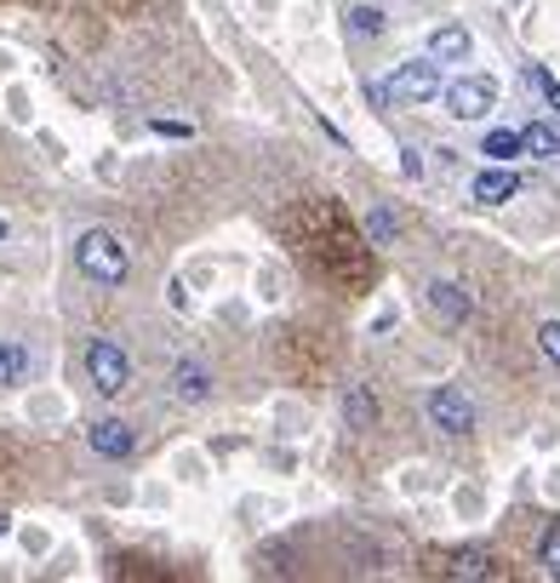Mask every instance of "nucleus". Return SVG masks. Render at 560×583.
Returning a JSON list of instances; mask_svg holds the SVG:
<instances>
[{
  "label": "nucleus",
  "instance_id": "15",
  "mask_svg": "<svg viewBox=\"0 0 560 583\" xmlns=\"http://www.w3.org/2000/svg\"><path fill=\"white\" fill-rule=\"evenodd\" d=\"M452 572H457V578H492L498 561H492L487 549H464V555H452Z\"/></svg>",
  "mask_w": 560,
  "mask_h": 583
},
{
  "label": "nucleus",
  "instance_id": "7",
  "mask_svg": "<svg viewBox=\"0 0 560 583\" xmlns=\"http://www.w3.org/2000/svg\"><path fill=\"white\" fill-rule=\"evenodd\" d=\"M212 366H200V361H177L172 366V395L184 400V407H207L212 400Z\"/></svg>",
  "mask_w": 560,
  "mask_h": 583
},
{
  "label": "nucleus",
  "instance_id": "11",
  "mask_svg": "<svg viewBox=\"0 0 560 583\" xmlns=\"http://www.w3.org/2000/svg\"><path fill=\"white\" fill-rule=\"evenodd\" d=\"M515 189H521V177H515V172H503V166H492V172H480V177H475V200H480V207H498V200H509Z\"/></svg>",
  "mask_w": 560,
  "mask_h": 583
},
{
  "label": "nucleus",
  "instance_id": "4",
  "mask_svg": "<svg viewBox=\"0 0 560 583\" xmlns=\"http://www.w3.org/2000/svg\"><path fill=\"white\" fill-rule=\"evenodd\" d=\"M384 86H389V97H400V104H429V97L441 92V63H435V58L400 63Z\"/></svg>",
  "mask_w": 560,
  "mask_h": 583
},
{
  "label": "nucleus",
  "instance_id": "12",
  "mask_svg": "<svg viewBox=\"0 0 560 583\" xmlns=\"http://www.w3.org/2000/svg\"><path fill=\"white\" fill-rule=\"evenodd\" d=\"M343 30H349V40H377V35L389 30V12L384 7H354L343 18Z\"/></svg>",
  "mask_w": 560,
  "mask_h": 583
},
{
  "label": "nucleus",
  "instance_id": "10",
  "mask_svg": "<svg viewBox=\"0 0 560 583\" xmlns=\"http://www.w3.org/2000/svg\"><path fill=\"white\" fill-rule=\"evenodd\" d=\"M469 53H475V35L464 23H446V30H435V40H429V58L435 63H464Z\"/></svg>",
  "mask_w": 560,
  "mask_h": 583
},
{
  "label": "nucleus",
  "instance_id": "13",
  "mask_svg": "<svg viewBox=\"0 0 560 583\" xmlns=\"http://www.w3.org/2000/svg\"><path fill=\"white\" fill-rule=\"evenodd\" d=\"M30 377V349H23L18 338H0V389H12Z\"/></svg>",
  "mask_w": 560,
  "mask_h": 583
},
{
  "label": "nucleus",
  "instance_id": "18",
  "mask_svg": "<svg viewBox=\"0 0 560 583\" xmlns=\"http://www.w3.org/2000/svg\"><path fill=\"white\" fill-rule=\"evenodd\" d=\"M538 555H544V572L549 578H560V521L544 532V544H538Z\"/></svg>",
  "mask_w": 560,
  "mask_h": 583
},
{
  "label": "nucleus",
  "instance_id": "16",
  "mask_svg": "<svg viewBox=\"0 0 560 583\" xmlns=\"http://www.w3.org/2000/svg\"><path fill=\"white\" fill-rule=\"evenodd\" d=\"M480 155H492V161H515V155H521V132L498 126V132H487V143H480Z\"/></svg>",
  "mask_w": 560,
  "mask_h": 583
},
{
  "label": "nucleus",
  "instance_id": "5",
  "mask_svg": "<svg viewBox=\"0 0 560 583\" xmlns=\"http://www.w3.org/2000/svg\"><path fill=\"white\" fill-rule=\"evenodd\" d=\"M498 104V81H487V74H464L457 86H446V109L457 120H480Z\"/></svg>",
  "mask_w": 560,
  "mask_h": 583
},
{
  "label": "nucleus",
  "instance_id": "9",
  "mask_svg": "<svg viewBox=\"0 0 560 583\" xmlns=\"http://www.w3.org/2000/svg\"><path fill=\"white\" fill-rule=\"evenodd\" d=\"M343 423L354 429V435L377 429V395H372L366 384H349V389H343Z\"/></svg>",
  "mask_w": 560,
  "mask_h": 583
},
{
  "label": "nucleus",
  "instance_id": "22",
  "mask_svg": "<svg viewBox=\"0 0 560 583\" xmlns=\"http://www.w3.org/2000/svg\"><path fill=\"white\" fill-rule=\"evenodd\" d=\"M7 235H12V230H7V218H0V241H7Z\"/></svg>",
  "mask_w": 560,
  "mask_h": 583
},
{
  "label": "nucleus",
  "instance_id": "6",
  "mask_svg": "<svg viewBox=\"0 0 560 583\" xmlns=\"http://www.w3.org/2000/svg\"><path fill=\"white\" fill-rule=\"evenodd\" d=\"M86 446L97 452V458L120 464V458H132V452H138V435H132V423H120V418H97L86 429Z\"/></svg>",
  "mask_w": 560,
  "mask_h": 583
},
{
  "label": "nucleus",
  "instance_id": "2",
  "mask_svg": "<svg viewBox=\"0 0 560 583\" xmlns=\"http://www.w3.org/2000/svg\"><path fill=\"white\" fill-rule=\"evenodd\" d=\"M86 377L104 400H115V395H126V384H132V361H126V349L115 338H92L86 343Z\"/></svg>",
  "mask_w": 560,
  "mask_h": 583
},
{
  "label": "nucleus",
  "instance_id": "23",
  "mask_svg": "<svg viewBox=\"0 0 560 583\" xmlns=\"http://www.w3.org/2000/svg\"><path fill=\"white\" fill-rule=\"evenodd\" d=\"M0 532H7V515H0Z\"/></svg>",
  "mask_w": 560,
  "mask_h": 583
},
{
  "label": "nucleus",
  "instance_id": "19",
  "mask_svg": "<svg viewBox=\"0 0 560 583\" xmlns=\"http://www.w3.org/2000/svg\"><path fill=\"white\" fill-rule=\"evenodd\" d=\"M538 349H544L549 366H560V320H544V326H538Z\"/></svg>",
  "mask_w": 560,
  "mask_h": 583
},
{
  "label": "nucleus",
  "instance_id": "21",
  "mask_svg": "<svg viewBox=\"0 0 560 583\" xmlns=\"http://www.w3.org/2000/svg\"><path fill=\"white\" fill-rule=\"evenodd\" d=\"M366 97H372L377 109H384V104H389V86H384V81H366Z\"/></svg>",
  "mask_w": 560,
  "mask_h": 583
},
{
  "label": "nucleus",
  "instance_id": "17",
  "mask_svg": "<svg viewBox=\"0 0 560 583\" xmlns=\"http://www.w3.org/2000/svg\"><path fill=\"white\" fill-rule=\"evenodd\" d=\"M366 235H372V246H389V241H395V212H389V207H372Z\"/></svg>",
  "mask_w": 560,
  "mask_h": 583
},
{
  "label": "nucleus",
  "instance_id": "20",
  "mask_svg": "<svg viewBox=\"0 0 560 583\" xmlns=\"http://www.w3.org/2000/svg\"><path fill=\"white\" fill-rule=\"evenodd\" d=\"M532 86H538V92L549 97V109L560 115V81H555V74H549V69H532Z\"/></svg>",
  "mask_w": 560,
  "mask_h": 583
},
{
  "label": "nucleus",
  "instance_id": "3",
  "mask_svg": "<svg viewBox=\"0 0 560 583\" xmlns=\"http://www.w3.org/2000/svg\"><path fill=\"white\" fill-rule=\"evenodd\" d=\"M475 400L464 395V384H441L435 395H429V423L441 429V435H469L475 429Z\"/></svg>",
  "mask_w": 560,
  "mask_h": 583
},
{
  "label": "nucleus",
  "instance_id": "8",
  "mask_svg": "<svg viewBox=\"0 0 560 583\" xmlns=\"http://www.w3.org/2000/svg\"><path fill=\"white\" fill-rule=\"evenodd\" d=\"M429 303H435V315H441L446 326H464V320L475 315L469 287H457V281H429Z\"/></svg>",
  "mask_w": 560,
  "mask_h": 583
},
{
  "label": "nucleus",
  "instance_id": "14",
  "mask_svg": "<svg viewBox=\"0 0 560 583\" xmlns=\"http://www.w3.org/2000/svg\"><path fill=\"white\" fill-rule=\"evenodd\" d=\"M521 149H532V155H560V120H532L521 132Z\"/></svg>",
  "mask_w": 560,
  "mask_h": 583
},
{
  "label": "nucleus",
  "instance_id": "1",
  "mask_svg": "<svg viewBox=\"0 0 560 583\" xmlns=\"http://www.w3.org/2000/svg\"><path fill=\"white\" fill-rule=\"evenodd\" d=\"M74 269H81L86 281H97V287H126L132 258H126L120 235H109V230H81V235H74Z\"/></svg>",
  "mask_w": 560,
  "mask_h": 583
}]
</instances>
